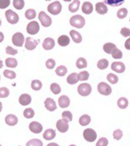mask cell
<instances>
[{"instance_id":"6da1fadb","label":"cell","mask_w":130,"mask_h":146,"mask_svg":"<svg viewBox=\"0 0 130 146\" xmlns=\"http://www.w3.org/2000/svg\"><path fill=\"white\" fill-rule=\"evenodd\" d=\"M70 24L77 29H82L85 24V18L80 15H76L71 17L70 19Z\"/></svg>"},{"instance_id":"7a4b0ae2","label":"cell","mask_w":130,"mask_h":146,"mask_svg":"<svg viewBox=\"0 0 130 146\" xmlns=\"http://www.w3.org/2000/svg\"><path fill=\"white\" fill-rule=\"evenodd\" d=\"M47 11L52 15H59L62 11V5L59 1H55L47 6Z\"/></svg>"},{"instance_id":"3957f363","label":"cell","mask_w":130,"mask_h":146,"mask_svg":"<svg viewBox=\"0 0 130 146\" xmlns=\"http://www.w3.org/2000/svg\"><path fill=\"white\" fill-rule=\"evenodd\" d=\"M78 93L81 96H87L91 93V86L89 84H81L78 87Z\"/></svg>"},{"instance_id":"277c9868","label":"cell","mask_w":130,"mask_h":146,"mask_svg":"<svg viewBox=\"0 0 130 146\" xmlns=\"http://www.w3.org/2000/svg\"><path fill=\"white\" fill-rule=\"evenodd\" d=\"M84 138L87 141V142H94L96 139H97V132L93 130V129H91V128H87L84 131Z\"/></svg>"},{"instance_id":"5b68a950","label":"cell","mask_w":130,"mask_h":146,"mask_svg":"<svg viewBox=\"0 0 130 146\" xmlns=\"http://www.w3.org/2000/svg\"><path fill=\"white\" fill-rule=\"evenodd\" d=\"M97 90L103 96H109L111 94V92H112V89L110 88V86L108 84L104 83V82H102V83L98 84Z\"/></svg>"},{"instance_id":"8992f818","label":"cell","mask_w":130,"mask_h":146,"mask_svg":"<svg viewBox=\"0 0 130 146\" xmlns=\"http://www.w3.org/2000/svg\"><path fill=\"white\" fill-rule=\"evenodd\" d=\"M5 17H6L8 23H11V24H16L19 21L18 15L16 12H14L12 10H8L5 12Z\"/></svg>"},{"instance_id":"52a82bcc","label":"cell","mask_w":130,"mask_h":146,"mask_svg":"<svg viewBox=\"0 0 130 146\" xmlns=\"http://www.w3.org/2000/svg\"><path fill=\"white\" fill-rule=\"evenodd\" d=\"M38 17H39V20H40V22H41V25L43 27L47 28V27H49L52 24V19H51V17H48L44 11H41L39 13Z\"/></svg>"},{"instance_id":"ba28073f","label":"cell","mask_w":130,"mask_h":146,"mask_svg":"<svg viewBox=\"0 0 130 146\" xmlns=\"http://www.w3.org/2000/svg\"><path fill=\"white\" fill-rule=\"evenodd\" d=\"M24 41H25L24 35L22 33L17 32V33H16V34L13 35V36H12V43L16 46H18V47L22 46L23 45Z\"/></svg>"},{"instance_id":"9c48e42d","label":"cell","mask_w":130,"mask_h":146,"mask_svg":"<svg viewBox=\"0 0 130 146\" xmlns=\"http://www.w3.org/2000/svg\"><path fill=\"white\" fill-rule=\"evenodd\" d=\"M26 30H27L28 34H29V35H36L40 30V25L37 22L32 21L28 24Z\"/></svg>"},{"instance_id":"30bf717a","label":"cell","mask_w":130,"mask_h":146,"mask_svg":"<svg viewBox=\"0 0 130 146\" xmlns=\"http://www.w3.org/2000/svg\"><path fill=\"white\" fill-rule=\"evenodd\" d=\"M56 127H57L58 131H60V132H67L68 131V129H69L68 121H67L66 119H61L57 121Z\"/></svg>"},{"instance_id":"8fae6325","label":"cell","mask_w":130,"mask_h":146,"mask_svg":"<svg viewBox=\"0 0 130 146\" xmlns=\"http://www.w3.org/2000/svg\"><path fill=\"white\" fill-rule=\"evenodd\" d=\"M39 41H40L39 40H34L31 37H27L25 40V48L27 50L32 51L37 46V45L39 44Z\"/></svg>"},{"instance_id":"7c38bea8","label":"cell","mask_w":130,"mask_h":146,"mask_svg":"<svg viewBox=\"0 0 130 146\" xmlns=\"http://www.w3.org/2000/svg\"><path fill=\"white\" fill-rule=\"evenodd\" d=\"M111 69L117 73H122L126 70V66L122 62H113L111 64Z\"/></svg>"},{"instance_id":"4fadbf2b","label":"cell","mask_w":130,"mask_h":146,"mask_svg":"<svg viewBox=\"0 0 130 146\" xmlns=\"http://www.w3.org/2000/svg\"><path fill=\"white\" fill-rule=\"evenodd\" d=\"M29 130H30L32 132L36 133V134L41 133V131H42V129H43L42 125L40 124V123L37 122V121H33V122H31V123L29 124Z\"/></svg>"},{"instance_id":"5bb4252c","label":"cell","mask_w":130,"mask_h":146,"mask_svg":"<svg viewBox=\"0 0 130 146\" xmlns=\"http://www.w3.org/2000/svg\"><path fill=\"white\" fill-rule=\"evenodd\" d=\"M44 104H45V108H46L48 111H50V112L55 111V110L57 109L56 102H55V101H54L53 99H52V98H47L46 101H45V102H44Z\"/></svg>"},{"instance_id":"9a60e30c","label":"cell","mask_w":130,"mask_h":146,"mask_svg":"<svg viewBox=\"0 0 130 146\" xmlns=\"http://www.w3.org/2000/svg\"><path fill=\"white\" fill-rule=\"evenodd\" d=\"M59 105L61 108H67L70 105V99L67 96H62L59 98Z\"/></svg>"},{"instance_id":"2e32d148","label":"cell","mask_w":130,"mask_h":146,"mask_svg":"<svg viewBox=\"0 0 130 146\" xmlns=\"http://www.w3.org/2000/svg\"><path fill=\"white\" fill-rule=\"evenodd\" d=\"M96 11L100 15H104L108 12V7L104 3L98 2L96 4Z\"/></svg>"},{"instance_id":"e0dca14e","label":"cell","mask_w":130,"mask_h":146,"mask_svg":"<svg viewBox=\"0 0 130 146\" xmlns=\"http://www.w3.org/2000/svg\"><path fill=\"white\" fill-rule=\"evenodd\" d=\"M54 45H55V41L52 38H46L43 41V44H42V46L45 50H51L54 47Z\"/></svg>"},{"instance_id":"ac0fdd59","label":"cell","mask_w":130,"mask_h":146,"mask_svg":"<svg viewBox=\"0 0 130 146\" xmlns=\"http://www.w3.org/2000/svg\"><path fill=\"white\" fill-rule=\"evenodd\" d=\"M31 101H32V98L28 94H23L19 97V103L22 106H28L29 104L31 103Z\"/></svg>"},{"instance_id":"d6986e66","label":"cell","mask_w":130,"mask_h":146,"mask_svg":"<svg viewBox=\"0 0 130 146\" xmlns=\"http://www.w3.org/2000/svg\"><path fill=\"white\" fill-rule=\"evenodd\" d=\"M18 122V119L16 115L14 114H8L6 117H5V123L10 125V126H13V125H16Z\"/></svg>"},{"instance_id":"ffe728a7","label":"cell","mask_w":130,"mask_h":146,"mask_svg":"<svg viewBox=\"0 0 130 146\" xmlns=\"http://www.w3.org/2000/svg\"><path fill=\"white\" fill-rule=\"evenodd\" d=\"M82 11L86 15H90L93 11V5L90 2H85L82 5Z\"/></svg>"},{"instance_id":"44dd1931","label":"cell","mask_w":130,"mask_h":146,"mask_svg":"<svg viewBox=\"0 0 130 146\" xmlns=\"http://www.w3.org/2000/svg\"><path fill=\"white\" fill-rule=\"evenodd\" d=\"M58 44L60 46H67L70 44V38L67 35H61L58 38Z\"/></svg>"},{"instance_id":"7402d4cb","label":"cell","mask_w":130,"mask_h":146,"mask_svg":"<svg viewBox=\"0 0 130 146\" xmlns=\"http://www.w3.org/2000/svg\"><path fill=\"white\" fill-rule=\"evenodd\" d=\"M125 0H103V2L105 5H110L112 7H118L121 6L123 3H124Z\"/></svg>"},{"instance_id":"603a6c76","label":"cell","mask_w":130,"mask_h":146,"mask_svg":"<svg viewBox=\"0 0 130 146\" xmlns=\"http://www.w3.org/2000/svg\"><path fill=\"white\" fill-rule=\"evenodd\" d=\"M55 136H56V132L53 129H47L43 133V137L46 140H52L55 137Z\"/></svg>"},{"instance_id":"cb8c5ba5","label":"cell","mask_w":130,"mask_h":146,"mask_svg":"<svg viewBox=\"0 0 130 146\" xmlns=\"http://www.w3.org/2000/svg\"><path fill=\"white\" fill-rule=\"evenodd\" d=\"M70 35H71L73 40L75 43H80L82 41V36H81V35L79 32H77L76 30H71L70 31Z\"/></svg>"},{"instance_id":"d4e9b609","label":"cell","mask_w":130,"mask_h":146,"mask_svg":"<svg viewBox=\"0 0 130 146\" xmlns=\"http://www.w3.org/2000/svg\"><path fill=\"white\" fill-rule=\"evenodd\" d=\"M115 48H116V46H115V44H113V43H110V42H108V43L104 44L103 46V51H104L106 53H108V54H111L112 52H113Z\"/></svg>"},{"instance_id":"484cf974","label":"cell","mask_w":130,"mask_h":146,"mask_svg":"<svg viewBox=\"0 0 130 146\" xmlns=\"http://www.w3.org/2000/svg\"><path fill=\"white\" fill-rule=\"evenodd\" d=\"M67 81L69 84L73 85V84H75L79 82V78H78V73H72V74H70L67 78Z\"/></svg>"},{"instance_id":"4316f807","label":"cell","mask_w":130,"mask_h":146,"mask_svg":"<svg viewBox=\"0 0 130 146\" xmlns=\"http://www.w3.org/2000/svg\"><path fill=\"white\" fill-rule=\"evenodd\" d=\"M79 5H80V1H79V0H74V1L73 3H71V5H69L68 10H69L70 12L74 13V12L79 11Z\"/></svg>"},{"instance_id":"83f0119b","label":"cell","mask_w":130,"mask_h":146,"mask_svg":"<svg viewBox=\"0 0 130 146\" xmlns=\"http://www.w3.org/2000/svg\"><path fill=\"white\" fill-rule=\"evenodd\" d=\"M91 119L88 114H84L79 118V124L83 126H85L91 123Z\"/></svg>"},{"instance_id":"f1b7e54d","label":"cell","mask_w":130,"mask_h":146,"mask_svg":"<svg viewBox=\"0 0 130 146\" xmlns=\"http://www.w3.org/2000/svg\"><path fill=\"white\" fill-rule=\"evenodd\" d=\"M117 106L121 108V109H125L127 108L128 106V101L127 98L125 97H121L119 98V100L117 101Z\"/></svg>"},{"instance_id":"f546056e","label":"cell","mask_w":130,"mask_h":146,"mask_svg":"<svg viewBox=\"0 0 130 146\" xmlns=\"http://www.w3.org/2000/svg\"><path fill=\"white\" fill-rule=\"evenodd\" d=\"M17 64H18L17 60L16 58H8L5 60V64L9 68H15L17 66Z\"/></svg>"},{"instance_id":"4dcf8cb0","label":"cell","mask_w":130,"mask_h":146,"mask_svg":"<svg viewBox=\"0 0 130 146\" xmlns=\"http://www.w3.org/2000/svg\"><path fill=\"white\" fill-rule=\"evenodd\" d=\"M55 72H56V74H57L58 76H59V77H64V76L67 73V69L66 66H64V65H59V66L56 69Z\"/></svg>"},{"instance_id":"1f68e13d","label":"cell","mask_w":130,"mask_h":146,"mask_svg":"<svg viewBox=\"0 0 130 146\" xmlns=\"http://www.w3.org/2000/svg\"><path fill=\"white\" fill-rule=\"evenodd\" d=\"M76 66L78 69H83L87 67V61L84 58H79L76 62Z\"/></svg>"},{"instance_id":"d6a6232c","label":"cell","mask_w":130,"mask_h":146,"mask_svg":"<svg viewBox=\"0 0 130 146\" xmlns=\"http://www.w3.org/2000/svg\"><path fill=\"white\" fill-rule=\"evenodd\" d=\"M89 77H90V75H89V72L87 70H83L78 74L79 81H86L89 79Z\"/></svg>"},{"instance_id":"836d02e7","label":"cell","mask_w":130,"mask_h":146,"mask_svg":"<svg viewBox=\"0 0 130 146\" xmlns=\"http://www.w3.org/2000/svg\"><path fill=\"white\" fill-rule=\"evenodd\" d=\"M109 66V61L106 59V58H103V59H100L98 62H97V67L98 69L100 70H105L107 69Z\"/></svg>"},{"instance_id":"e575fe53","label":"cell","mask_w":130,"mask_h":146,"mask_svg":"<svg viewBox=\"0 0 130 146\" xmlns=\"http://www.w3.org/2000/svg\"><path fill=\"white\" fill-rule=\"evenodd\" d=\"M26 146H43V143L40 139L35 138V139L29 140L26 143Z\"/></svg>"},{"instance_id":"d590c367","label":"cell","mask_w":130,"mask_h":146,"mask_svg":"<svg viewBox=\"0 0 130 146\" xmlns=\"http://www.w3.org/2000/svg\"><path fill=\"white\" fill-rule=\"evenodd\" d=\"M24 0H13V6L17 10H23L24 7Z\"/></svg>"},{"instance_id":"8d00e7d4","label":"cell","mask_w":130,"mask_h":146,"mask_svg":"<svg viewBox=\"0 0 130 146\" xmlns=\"http://www.w3.org/2000/svg\"><path fill=\"white\" fill-rule=\"evenodd\" d=\"M36 17V12L34 9H29L25 12V17L28 20H33Z\"/></svg>"},{"instance_id":"74e56055","label":"cell","mask_w":130,"mask_h":146,"mask_svg":"<svg viewBox=\"0 0 130 146\" xmlns=\"http://www.w3.org/2000/svg\"><path fill=\"white\" fill-rule=\"evenodd\" d=\"M50 90H51V91H52L54 95H59V94L61 92V88H60V86H59L58 84H56V83L52 84L50 85Z\"/></svg>"},{"instance_id":"f35d334b","label":"cell","mask_w":130,"mask_h":146,"mask_svg":"<svg viewBox=\"0 0 130 146\" xmlns=\"http://www.w3.org/2000/svg\"><path fill=\"white\" fill-rule=\"evenodd\" d=\"M107 80L110 83V84H117L118 83V77L116 76V75H115V74H113V73H109V74H108V76H107Z\"/></svg>"},{"instance_id":"ab89813d","label":"cell","mask_w":130,"mask_h":146,"mask_svg":"<svg viewBox=\"0 0 130 146\" xmlns=\"http://www.w3.org/2000/svg\"><path fill=\"white\" fill-rule=\"evenodd\" d=\"M23 115H24V117L27 118V119H32V118L35 116V111H34L31 108H26V109L23 111Z\"/></svg>"},{"instance_id":"60d3db41","label":"cell","mask_w":130,"mask_h":146,"mask_svg":"<svg viewBox=\"0 0 130 146\" xmlns=\"http://www.w3.org/2000/svg\"><path fill=\"white\" fill-rule=\"evenodd\" d=\"M42 87V84L40 80H34L32 81L31 83V88L34 90H40Z\"/></svg>"},{"instance_id":"b9f144b4","label":"cell","mask_w":130,"mask_h":146,"mask_svg":"<svg viewBox=\"0 0 130 146\" xmlns=\"http://www.w3.org/2000/svg\"><path fill=\"white\" fill-rule=\"evenodd\" d=\"M4 76L6 78H9V79H14L17 77L16 76V73L13 70H5L4 71Z\"/></svg>"},{"instance_id":"7bdbcfd3","label":"cell","mask_w":130,"mask_h":146,"mask_svg":"<svg viewBox=\"0 0 130 146\" xmlns=\"http://www.w3.org/2000/svg\"><path fill=\"white\" fill-rule=\"evenodd\" d=\"M117 17L119 19H123L127 17V10L126 8H122V9H120L118 11H117Z\"/></svg>"},{"instance_id":"ee69618b","label":"cell","mask_w":130,"mask_h":146,"mask_svg":"<svg viewBox=\"0 0 130 146\" xmlns=\"http://www.w3.org/2000/svg\"><path fill=\"white\" fill-rule=\"evenodd\" d=\"M62 119H66L68 122L72 121L73 120V114H72V113L69 112V111H64L62 113Z\"/></svg>"},{"instance_id":"f6af8a7d","label":"cell","mask_w":130,"mask_h":146,"mask_svg":"<svg viewBox=\"0 0 130 146\" xmlns=\"http://www.w3.org/2000/svg\"><path fill=\"white\" fill-rule=\"evenodd\" d=\"M111 55H112V57H113L115 59H120V58H122V52H121V50H119L118 48H115V49L112 52Z\"/></svg>"},{"instance_id":"bcb514c9","label":"cell","mask_w":130,"mask_h":146,"mask_svg":"<svg viewBox=\"0 0 130 146\" xmlns=\"http://www.w3.org/2000/svg\"><path fill=\"white\" fill-rule=\"evenodd\" d=\"M10 95V90L5 88V87H2L0 88V98H6L8 97Z\"/></svg>"},{"instance_id":"7dc6e473","label":"cell","mask_w":130,"mask_h":146,"mask_svg":"<svg viewBox=\"0 0 130 146\" xmlns=\"http://www.w3.org/2000/svg\"><path fill=\"white\" fill-rule=\"evenodd\" d=\"M55 64H56V62H55V60H53V58H49V59H47V62H46V67H47V69H49V70L53 69L54 66H55Z\"/></svg>"},{"instance_id":"c3c4849f","label":"cell","mask_w":130,"mask_h":146,"mask_svg":"<svg viewBox=\"0 0 130 146\" xmlns=\"http://www.w3.org/2000/svg\"><path fill=\"white\" fill-rule=\"evenodd\" d=\"M122 136H123V133H122L121 130H120V129H117L113 132V137L115 140H120L122 137Z\"/></svg>"},{"instance_id":"681fc988","label":"cell","mask_w":130,"mask_h":146,"mask_svg":"<svg viewBox=\"0 0 130 146\" xmlns=\"http://www.w3.org/2000/svg\"><path fill=\"white\" fill-rule=\"evenodd\" d=\"M108 144H109V140L106 137H101L97 141L96 146H107Z\"/></svg>"},{"instance_id":"f907efd6","label":"cell","mask_w":130,"mask_h":146,"mask_svg":"<svg viewBox=\"0 0 130 146\" xmlns=\"http://www.w3.org/2000/svg\"><path fill=\"white\" fill-rule=\"evenodd\" d=\"M11 0H0V9H5L9 7Z\"/></svg>"},{"instance_id":"816d5d0a","label":"cell","mask_w":130,"mask_h":146,"mask_svg":"<svg viewBox=\"0 0 130 146\" xmlns=\"http://www.w3.org/2000/svg\"><path fill=\"white\" fill-rule=\"evenodd\" d=\"M5 51H6V53L9 54V55H16V54H17V52H18L17 49H14V48H12V47L10 46L6 47Z\"/></svg>"},{"instance_id":"f5cc1de1","label":"cell","mask_w":130,"mask_h":146,"mask_svg":"<svg viewBox=\"0 0 130 146\" xmlns=\"http://www.w3.org/2000/svg\"><path fill=\"white\" fill-rule=\"evenodd\" d=\"M121 35L124 37H129L130 36V29L127 28H122L121 29Z\"/></svg>"},{"instance_id":"db71d44e","label":"cell","mask_w":130,"mask_h":146,"mask_svg":"<svg viewBox=\"0 0 130 146\" xmlns=\"http://www.w3.org/2000/svg\"><path fill=\"white\" fill-rule=\"evenodd\" d=\"M125 48L127 50H130V37L126 40L125 42Z\"/></svg>"},{"instance_id":"11a10c76","label":"cell","mask_w":130,"mask_h":146,"mask_svg":"<svg viewBox=\"0 0 130 146\" xmlns=\"http://www.w3.org/2000/svg\"><path fill=\"white\" fill-rule=\"evenodd\" d=\"M4 39H5V35H4V34H3L2 32H0V43H1V42L4 40Z\"/></svg>"},{"instance_id":"9f6ffc18","label":"cell","mask_w":130,"mask_h":146,"mask_svg":"<svg viewBox=\"0 0 130 146\" xmlns=\"http://www.w3.org/2000/svg\"><path fill=\"white\" fill-rule=\"evenodd\" d=\"M47 146H59L58 143H48Z\"/></svg>"},{"instance_id":"6f0895ef","label":"cell","mask_w":130,"mask_h":146,"mask_svg":"<svg viewBox=\"0 0 130 146\" xmlns=\"http://www.w3.org/2000/svg\"><path fill=\"white\" fill-rule=\"evenodd\" d=\"M3 66H4V64H3L2 60L0 59V69H2V68H3Z\"/></svg>"},{"instance_id":"680465c9","label":"cell","mask_w":130,"mask_h":146,"mask_svg":"<svg viewBox=\"0 0 130 146\" xmlns=\"http://www.w3.org/2000/svg\"><path fill=\"white\" fill-rule=\"evenodd\" d=\"M2 108H3V105H2V102H0V112L2 111Z\"/></svg>"},{"instance_id":"91938a15","label":"cell","mask_w":130,"mask_h":146,"mask_svg":"<svg viewBox=\"0 0 130 146\" xmlns=\"http://www.w3.org/2000/svg\"><path fill=\"white\" fill-rule=\"evenodd\" d=\"M64 1H65V2H71L72 0H64Z\"/></svg>"},{"instance_id":"94428289","label":"cell","mask_w":130,"mask_h":146,"mask_svg":"<svg viewBox=\"0 0 130 146\" xmlns=\"http://www.w3.org/2000/svg\"><path fill=\"white\" fill-rule=\"evenodd\" d=\"M1 24H2V21H1V19H0V26H1Z\"/></svg>"},{"instance_id":"6125c7cd","label":"cell","mask_w":130,"mask_h":146,"mask_svg":"<svg viewBox=\"0 0 130 146\" xmlns=\"http://www.w3.org/2000/svg\"><path fill=\"white\" fill-rule=\"evenodd\" d=\"M69 146H76V145H74V144H71V145H69Z\"/></svg>"},{"instance_id":"be15d7a7","label":"cell","mask_w":130,"mask_h":146,"mask_svg":"<svg viewBox=\"0 0 130 146\" xmlns=\"http://www.w3.org/2000/svg\"><path fill=\"white\" fill-rule=\"evenodd\" d=\"M46 1H50V0H46Z\"/></svg>"},{"instance_id":"e7e4bbea","label":"cell","mask_w":130,"mask_h":146,"mask_svg":"<svg viewBox=\"0 0 130 146\" xmlns=\"http://www.w3.org/2000/svg\"><path fill=\"white\" fill-rule=\"evenodd\" d=\"M0 80H1V77H0Z\"/></svg>"},{"instance_id":"03108f58","label":"cell","mask_w":130,"mask_h":146,"mask_svg":"<svg viewBox=\"0 0 130 146\" xmlns=\"http://www.w3.org/2000/svg\"><path fill=\"white\" fill-rule=\"evenodd\" d=\"M0 146H2V145H1V144H0Z\"/></svg>"},{"instance_id":"003e7915","label":"cell","mask_w":130,"mask_h":146,"mask_svg":"<svg viewBox=\"0 0 130 146\" xmlns=\"http://www.w3.org/2000/svg\"><path fill=\"white\" fill-rule=\"evenodd\" d=\"M129 22H130V19H129Z\"/></svg>"}]
</instances>
